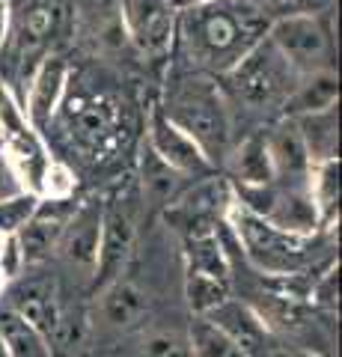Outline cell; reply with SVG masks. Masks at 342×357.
<instances>
[{"instance_id":"cell-1","label":"cell","mask_w":342,"mask_h":357,"mask_svg":"<svg viewBox=\"0 0 342 357\" xmlns=\"http://www.w3.org/2000/svg\"><path fill=\"white\" fill-rule=\"evenodd\" d=\"M271 15L247 0H200L185 3L176 18V36L200 69L226 75L244 54L268 36Z\"/></svg>"},{"instance_id":"cell-32","label":"cell","mask_w":342,"mask_h":357,"mask_svg":"<svg viewBox=\"0 0 342 357\" xmlns=\"http://www.w3.org/2000/svg\"><path fill=\"white\" fill-rule=\"evenodd\" d=\"M306 304H310L313 310H327V312H334L339 307V265L336 262H330L325 271L310 283Z\"/></svg>"},{"instance_id":"cell-39","label":"cell","mask_w":342,"mask_h":357,"mask_svg":"<svg viewBox=\"0 0 342 357\" xmlns=\"http://www.w3.org/2000/svg\"><path fill=\"white\" fill-rule=\"evenodd\" d=\"M0 357H9L6 354V345H3V337H0Z\"/></svg>"},{"instance_id":"cell-20","label":"cell","mask_w":342,"mask_h":357,"mask_svg":"<svg viewBox=\"0 0 342 357\" xmlns=\"http://www.w3.org/2000/svg\"><path fill=\"white\" fill-rule=\"evenodd\" d=\"M65 220H54L45 215H33L24 227L15 232V244L21 253V265L24 268H39L45 265L54 253H57V244L63 236Z\"/></svg>"},{"instance_id":"cell-9","label":"cell","mask_w":342,"mask_h":357,"mask_svg":"<svg viewBox=\"0 0 342 357\" xmlns=\"http://www.w3.org/2000/svg\"><path fill=\"white\" fill-rule=\"evenodd\" d=\"M146 146L158 155L164 164H170L176 173L185 178H205L215 173L212 161L203 155V149L187 137V134L173 126V122L164 116L161 105H155L149 110L146 119Z\"/></svg>"},{"instance_id":"cell-12","label":"cell","mask_w":342,"mask_h":357,"mask_svg":"<svg viewBox=\"0 0 342 357\" xmlns=\"http://www.w3.org/2000/svg\"><path fill=\"white\" fill-rule=\"evenodd\" d=\"M268 143L271 167H274V182L280 185H304L310 176V152L304 146V137L297 131L295 116H280L274 126L265 131Z\"/></svg>"},{"instance_id":"cell-37","label":"cell","mask_w":342,"mask_h":357,"mask_svg":"<svg viewBox=\"0 0 342 357\" xmlns=\"http://www.w3.org/2000/svg\"><path fill=\"white\" fill-rule=\"evenodd\" d=\"M247 3L259 6L262 13H274V9H283V3H286V0H247Z\"/></svg>"},{"instance_id":"cell-3","label":"cell","mask_w":342,"mask_h":357,"mask_svg":"<svg viewBox=\"0 0 342 357\" xmlns=\"http://www.w3.org/2000/svg\"><path fill=\"white\" fill-rule=\"evenodd\" d=\"M224 220L233 227L241 256L256 268L259 274H297L306 271L313 262L316 236H295L274 227L268 218L250 215L235 203L226 208Z\"/></svg>"},{"instance_id":"cell-29","label":"cell","mask_w":342,"mask_h":357,"mask_svg":"<svg viewBox=\"0 0 342 357\" xmlns=\"http://www.w3.org/2000/svg\"><path fill=\"white\" fill-rule=\"evenodd\" d=\"M57 27V13L48 3H36L24 13V21H21L18 30V48L21 54H36L42 45L48 42V36Z\"/></svg>"},{"instance_id":"cell-15","label":"cell","mask_w":342,"mask_h":357,"mask_svg":"<svg viewBox=\"0 0 342 357\" xmlns=\"http://www.w3.org/2000/svg\"><path fill=\"white\" fill-rule=\"evenodd\" d=\"M203 319L212 321L217 331H224L226 337L250 357H259V351L265 349V340L271 337V333L262 328L259 316L250 310L247 301H235L233 295H229L224 304H217L212 312H205Z\"/></svg>"},{"instance_id":"cell-11","label":"cell","mask_w":342,"mask_h":357,"mask_svg":"<svg viewBox=\"0 0 342 357\" xmlns=\"http://www.w3.org/2000/svg\"><path fill=\"white\" fill-rule=\"evenodd\" d=\"M98 241H102V203L90 199V203L75 208V215L65 220L57 256H63V262L78 268L81 274L93 277L98 259Z\"/></svg>"},{"instance_id":"cell-6","label":"cell","mask_w":342,"mask_h":357,"mask_svg":"<svg viewBox=\"0 0 342 357\" xmlns=\"http://www.w3.org/2000/svg\"><path fill=\"white\" fill-rule=\"evenodd\" d=\"M140 203L143 199L137 191V182L119 185L107 197V203H102V241H98V259L90 277L95 292H102L110 280L123 277L137 241Z\"/></svg>"},{"instance_id":"cell-38","label":"cell","mask_w":342,"mask_h":357,"mask_svg":"<svg viewBox=\"0 0 342 357\" xmlns=\"http://www.w3.org/2000/svg\"><path fill=\"white\" fill-rule=\"evenodd\" d=\"M283 357H322V354H313V351H289V354H283Z\"/></svg>"},{"instance_id":"cell-33","label":"cell","mask_w":342,"mask_h":357,"mask_svg":"<svg viewBox=\"0 0 342 357\" xmlns=\"http://www.w3.org/2000/svg\"><path fill=\"white\" fill-rule=\"evenodd\" d=\"M143 357H194V354H191V342L182 333L155 331L143 340Z\"/></svg>"},{"instance_id":"cell-27","label":"cell","mask_w":342,"mask_h":357,"mask_svg":"<svg viewBox=\"0 0 342 357\" xmlns=\"http://www.w3.org/2000/svg\"><path fill=\"white\" fill-rule=\"evenodd\" d=\"M229 295H233V289H229L226 280L185 271V301H187L191 316H205V312H212L217 304H224Z\"/></svg>"},{"instance_id":"cell-8","label":"cell","mask_w":342,"mask_h":357,"mask_svg":"<svg viewBox=\"0 0 342 357\" xmlns=\"http://www.w3.org/2000/svg\"><path fill=\"white\" fill-rule=\"evenodd\" d=\"M176 9L173 0H123V30L128 42L143 54H164L176 39Z\"/></svg>"},{"instance_id":"cell-21","label":"cell","mask_w":342,"mask_h":357,"mask_svg":"<svg viewBox=\"0 0 342 357\" xmlns=\"http://www.w3.org/2000/svg\"><path fill=\"white\" fill-rule=\"evenodd\" d=\"M182 178L170 164H164L149 146H143L140 155V176H137V191L140 199L149 206H170L179 197Z\"/></svg>"},{"instance_id":"cell-34","label":"cell","mask_w":342,"mask_h":357,"mask_svg":"<svg viewBox=\"0 0 342 357\" xmlns=\"http://www.w3.org/2000/svg\"><path fill=\"white\" fill-rule=\"evenodd\" d=\"M336 0H286L280 13H289V15H325V13H334Z\"/></svg>"},{"instance_id":"cell-28","label":"cell","mask_w":342,"mask_h":357,"mask_svg":"<svg viewBox=\"0 0 342 357\" xmlns=\"http://www.w3.org/2000/svg\"><path fill=\"white\" fill-rule=\"evenodd\" d=\"M86 333H90V319H86V312L84 310H65L63 307L57 328H54L51 340H48L51 354L54 357H75V354L84 349Z\"/></svg>"},{"instance_id":"cell-10","label":"cell","mask_w":342,"mask_h":357,"mask_svg":"<svg viewBox=\"0 0 342 357\" xmlns=\"http://www.w3.org/2000/svg\"><path fill=\"white\" fill-rule=\"evenodd\" d=\"M13 312L24 319L30 328H36L45 340H51V333L60 321V312H63L57 277L45 271L21 277L13 286Z\"/></svg>"},{"instance_id":"cell-4","label":"cell","mask_w":342,"mask_h":357,"mask_svg":"<svg viewBox=\"0 0 342 357\" xmlns=\"http://www.w3.org/2000/svg\"><path fill=\"white\" fill-rule=\"evenodd\" d=\"M0 158L6 161L21 191H33L39 197L42 176L54 155L42 131L27 119L24 107L3 81H0Z\"/></svg>"},{"instance_id":"cell-22","label":"cell","mask_w":342,"mask_h":357,"mask_svg":"<svg viewBox=\"0 0 342 357\" xmlns=\"http://www.w3.org/2000/svg\"><path fill=\"white\" fill-rule=\"evenodd\" d=\"M233 178L235 185H268L274 182V167L265 143V131H256L241 140V146L233 152Z\"/></svg>"},{"instance_id":"cell-17","label":"cell","mask_w":342,"mask_h":357,"mask_svg":"<svg viewBox=\"0 0 342 357\" xmlns=\"http://www.w3.org/2000/svg\"><path fill=\"white\" fill-rule=\"evenodd\" d=\"M268 220L295 236H316L322 229V218L310 197V188L304 185H280L277 182V203H274Z\"/></svg>"},{"instance_id":"cell-14","label":"cell","mask_w":342,"mask_h":357,"mask_svg":"<svg viewBox=\"0 0 342 357\" xmlns=\"http://www.w3.org/2000/svg\"><path fill=\"white\" fill-rule=\"evenodd\" d=\"M69 131L84 149H104L116 128V102L107 96H78L69 102Z\"/></svg>"},{"instance_id":"cell-5","label":"cell","mask_w":342,"mask_h":357,"mask_svg":"<svg viewBox=\"0 0 342 357\" xmlns=\"http://www.w3.org/2000/svg\"><path fill=\"white\" fill-rule=\"evenodd\" d=\"M224 77L238 96V102L250 110H283L286 98L295 93L297 81H301V75L283 60V54L268 42V36L253 45Z\"/></svg>"},{"instance_id":"cell-26","label":"cell","mask_w":342,"mask_h":357,"mask_svg":"<svg viewBox=\"0 0 342 357\" xmlns=\"http://www.w3.org/2000/svg\"><path fill=\"white\" fill-rule=\"evenodd\" d=\"M187 342H191L194 357H250L247 351H241L224 331H217L212 321L203 319V316H191Z\"/></svg>"},{"instance_id":"cell-31","label":"cell","mask_w":342,"mask_h":357,"mask_svg":"<svg viewBox=\"0 0 342 357\" xmlns=\"http://www.w3.org/2000/svg\"><path fill=\"white\" fill-rule=\"evenodd\" d=\"M75 188H78V178H75L72 167L51 158L45 176H42V185H39V199H72Z\"/></svg>"},{"instance_id":"cell-40","label":"cell","mask_w":342,"mask_h":357,"mask_svg":"<svg viewBox=\"0 0 342 357\" xmlns=\"http://www.w3.org/2000/svg\"><path fill=\"white\" fill-rule=\"evenodd\" d=\"M187 3H200V0H187Z\"/></svg>"},{"instance_id":"cell-35","label":"cell","mask_w":342,"mask_h":357,"mask_svg":"<svg viewBox=\"0 0 342 357\" xmlns=\"http://www.w3.org/2000/svg\"><path fill=\"white\" fill-rule=\"evenodd\" d=\"M9 27H13V6H9V0H0V54L9 42Z\"/></svg>"},{"instance_id":"cell-36","label":"cell","mask_w":342,"mask_h":357,"mask_svg":"<svg viewBox=\"0 0 342 357\" xmlns=\"http://www.w3.org/2000/svg\"><path fill=\"white\" fill-rule=\"evenodd\" d=\"M15 191H21V188H18V182H15V176L9 173L6 161L0 158V197H9V194H15Z\"/></svg>"},{"instance_id":"cell-2","label":"cell","mask_w":342,"mask_h":357,"mask_svg":"<svg viewBox=\"0 0 342 357\" xmlns=\"http://www.w3.org/2000/svg\"><path fill=\"white\" fill-rule=\"evenodd\" d=\"M161 110L173 126H179L203 149V155L212 161V167H217V161H224L229 155L233 114L226 107L224 89L217 86L212 75L194 72V75L179 77L170 86Z\"/></svg>"},{"instance_id":"cell-19","label":"cell","mask_w":342,"mask_h":357,"mask_svg":"<svg viewBox=\"0 0 342 357\" xmlns=\"http://www.w3.org/2000/svg\"><path fill=\"white\" fill-rule=\"evenodd\" d=\"M339 98V81L334 69H322L313 75H304L297 81L295 93L286 98L283 116H304V114H318V110L336 107Z\"/></svg>"},{"instance_id":"cell-18","label":"cell","mask_w":342,"mask_h":357,"mask_svg":"<svg viewBox=\"0 0 342 357\" xmlns=\"http://www.w3.org/2000/svg\"><path fill=\"white\" fill-rule=\"evenodd\" d=\"M247 304L259 316L262 328L268 333H297L310 325V316H313V307L306 301L286 298L277 292H268V289L253 295Z\"/></svg>"},{"instance_id":"cell-7","label":"cell","mask_w":342,"mask_h":357,"mask_svg":"<svg viewBox=\"0 0 342 357\" xmlns=\"http://www.w3.org/2000/svg\"><path fill=\"white\" fill-rule=\"evenodd\" d=\"M330 15H289L283 13L271 18L268 42L283 54V60L292 66L297 75H313L330 69V57H334V27H330Z\"/></svg>"},{"instance_id":"cell-30","label":"cell","mask_w":342,"mask_h":357,"mask_svg":"<svg viewBox=\"0 0 342 357\" xmlns=\"http://www.w3.org/2000/svg\"><path fill=\"white\" fill-rule=\"evenodd\" d=\"M39 197L33 191H15L0 197V236H15L24 223L36 215Z\"/></svg>"},{"instance_id":"cell-25","label":"cell","mask_w":342,"mask_h":357,"mask_svg":"<svg viewBox=\"0 0 342 357\" xmlns=\"http://www.w3.org/2000/svg\"><path fill=\"white\" fill-rule=\"evenodd\" d=\"M0 337H3L9 357H54L48 340L36 328H30L21 316H15L13 310L0 316Z\"/></svg>"},{"instance_id":"cell-13","label":"cell","mask_w":342,"mask_h":357,"mask_svg":"<svg viewBox=\"0 0 342 357\" xmlns=\"http://www.w3.org/2000/svg\"><path fill=\"white\" fill-rule=\"evenodd\" d=\"M65 89H69V66H65V60L57 57V54L42 57L36 72H33V77H30L27 102L21 105L27 119L39 131L57 116V110H60L63 98H65Z\"/></svg>"},{"instance_id":"cell-16","label":"cell","mask_w":342,"mask_h":357,"mask_svg":"<svg viewBox=\"0 0 342 357\" xmlns=\"http://www.w3.org/2000/svg\"><path fill=\"white\" fill-rule=\"evenodd\" d=\"M98 298H102V319L114 331H131L149 316V295L125 274L110 280Z\"/></svg>"},{"instance_id":"cell-23","label":"cell","mask_w":342,"mask_h":357,"mask_svg":"<svg viewBox=\"0 0 342 357\" xmlns=\"http://www.w3.org/2000/svg\"><path fill=\"white\" fill-rule=\"evenodd\" d=\"M297 131L304 137V146L310 152V161H327V158H339L336 155V107L318 110V114H304L295 116Z\"/></svg>"},{"instance_id":"cell-24","label":"cell","mask_w":342,"mask_h":357,"mask_svg":"<svg viewBox=\"0 0 342 357\" xmlns=\"http://www.w3.org/2000/svg\"><path fill=\"white\" fill-rule=\"evenodd\" d=\"M306 188L318 208L322 227H330L339 218V158H327L310 167Z\"/></svg>"}]
</instances>
